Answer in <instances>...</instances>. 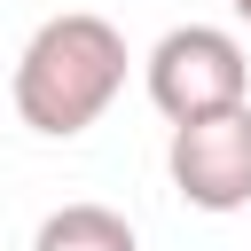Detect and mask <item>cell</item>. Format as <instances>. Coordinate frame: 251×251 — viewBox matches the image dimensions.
Instances as JSON below:
<instances>
[{"label":"cell","instance_id":"cell-1","mask_svg":"<svg viewBox=\"0 0 251 251\" xmlns=\"http://www.w3.org/2000/svg\"><path fill=\"white\" fill-rule=\"evenodd\" d=\"M126 63H133V55H126V31H118L110 16L63 8V16H47V24L24 39V55H16V78H8L16 118H24L31 133H47V141H71V133H86V126L118 102Z\"/></svg>","mask_w":251,"mask_h":251},{"label":"cell","instance_id":"cell-2","mask_svg":"<svg viewBox=\"0 0 251 251\" xmlns=\"http://www.w3.org/2000/svg\"><path fill=\"white\" fill-rule=\"evenodd\" d=\"M141 86H149V102H157L173 126L220 118V110L251 102V55H243V39L220 31V24H173V31L149 47Z\"/></svg>","mask_w":251,"mask_h":251},{"label":"cell","instance_id":"cell-3","mask_svg":"<svg viewBox=\"0 0 251 251\" xmlns=\"http://www.w3.org/2000/svg\"><path fill=\"white\" fill-rule=\"evenodd\" d=\"M165 173L180 188L188 212H243L251 204V102L220 110V118H188L173 126V149H165Z\"/></svg>","mask_w":251,"mask_h":251},{"label":"cell","instance_id":"cell-4","mask_svg":"<svg viewBox=\"0 0 251 251\" xmlns=\"http://www.w3.org/2000/svg\"><path fill=\"white\" fill-rule=\"evenodd\" d=\"M31 251H141V235L110 204H55L31 227Z\"/></svg>","mask_w":251,"mask_h":251},{"label":"cell","instance_id":"cell-5","mask_svg":"<svg viewBox=\"0 0 251 251\" xmlns=\"http://www.w3.org/2000/svg\"><path fill=\"white\" fill-rule=\"evenodd\" d=\"M227 8H235V24H251V0H227Z\"/></svg>","mask_w":251,"mask_h":251}]
</instances>
